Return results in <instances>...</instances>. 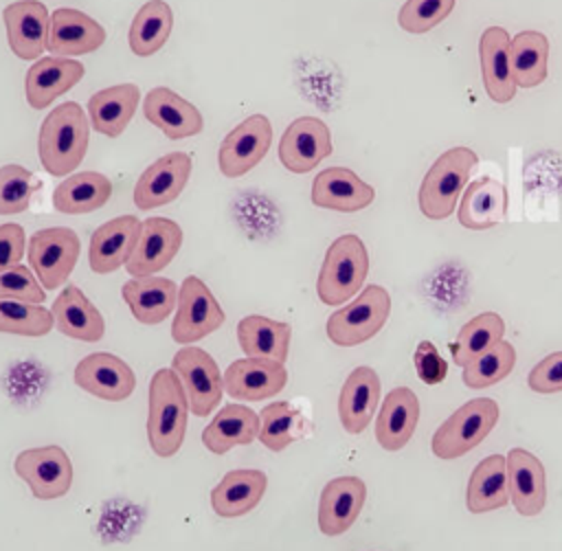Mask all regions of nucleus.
I'll return each mask as SVG.
<instances>
[{"label": "nucleus", "mask_w": 562, "mask_h": 551, "mask_svg": "<svg viewBox=\"0 0 562 551\" xmlns=\"http://www.w3.org/2000/svg\"><path fill=\"white\" fill-rule=\"evenodd\" d=\"M189 400L178 373L169 367L158 369L149 380L147 393V441L156 457H173L187 435Z\"/></svg>", "instance_id": "nucleus-1"}, {"label": "nucleus", "mask_w": 562, "mask_h": 551, "mask_svg": "<svg viewBox=\"0 0 562 551\" xmlns=\"http://www.w3.org/2000/svg\"><path fill=\"white\" fill-rule=\"evenodd\" d=\"M90 125L79 103L64 101L46 114L40 125L37 154L50 176L72 173L86 156Z\"/></svg>", "instance_id": "nucleus-2"}, {"label": "nucleus", "mask_w": 562, "mask_h": 551, "mask_svg": "<svg viewBox=\"0 0 562 551\" xmlns=\"http://www.w3.org/2000/svg\"><path fill=\"white\" fill-rule=\"evenodd\" d=\"M369 272V255L358 235H340L325 252L316 292L325 305H340L360 292Z\"/></svg>", "instance_id": "nucleus-3"}, {"label": "nucleus", "mask_w": 562, "mask_h": 551, "mask_svg": "<svg viewBox=\"0 0 562 551\" xmlns=\"http://www.w3.org/2000/svg\"><path fill=\"white\" fill-rule=\"evenodd\" d=\"M476 165V154L468 147H452L443 151L426 171L419 187V209L430 220H446L463 191L470 171Z\"/></svg>", "instance_id": "nucleus-4"}, {"label": "nucleus", "mask_w": 562, "mask_h": 551, "mask_svg": "<svg viewBox=\"0 0 562 551\" xmlns=\"http://www.w3.org/2000/svg\"><path fill=\"white\" fill-rule=\"evenodd\" d=\"M498 404L476 397L459 406L432 435V452L439 459H457L476 448L496 426Z\"/></svg>", "instance_id": "nucleus-5"}, {"label": "nucleus", "mask_w": 562, "mask_h": 551, "mask_svg": "<svg viewBox=\"0 0 562 551\" xmlns=\"http://www.w3.org/2000/svg\"><path fill=\"white\" fill-rule=\"evenodd\" d=\"M389 312V292L382 285H367L349 305L327 318V336L338 347H356L382 329Z\"/></svg>", "instance_id": "nucleus-6"}, {"label": "nucleus", "mask_w": 562, "mask_h": 551, "mask_svg": "<svg viewBox=\"0 0 562 551\" xmlns=\"http://www.w3.org/2000/svg\"><path fill=\"white\" fill-rule=\"evenodd\" d=\"M226 321V314L209 285L200 277H184L178 288V305L171 323V338L178 345H193L215 329H220Z\"/></svg>", "instance_id": "nucleus-7"}, {"label": "nucleus", "mask_w": 562, "mask_h": 551, "mask_svg": "<svg viewBox=\"0 0 562 551\" xmlns=\"http://www.w3.org/2000/svg\"><path fill=\"white\" fill-rule=\"evenodd\" d=\"M29 266L44 290H57L75 270L81 244L72 228L53 226L35 230L29 239Z\"/></svg>", "instance_id": "nucleus-8"}, {"label": "nucleus", "mask_w": 562, "mask_h": 551, "mask_svg": "<svg viewBox=\"0 0 562 551\" xmlns=\"http://www.w3.org/2000/svg\"><path fill=\"white\" fill-rule=\"evenodd\" d=\"M171 369L187 391L191 413L195 417H209L220 406L224 393V375L211 353L202 347L184 345L173 353Z\"/></svg>", "instance_id": "nucleus-9"}, {"label": "nucleus", "mask_w": 562, "mask_h": 551, "mask_svg": "<svg viewBox=\"0 0 562 551\" xmlns=\"http://www.w3.org/2000/svg\"><path fill=\"white\" fill-rule=\"evenodd\" d=\"M15 474L40 501H55L72 485V461L61 446L26 448L15 457Z\"/></svg>", "instance_id": "nucleus-10"}, {"label": "nucleus", "mask_w": 562, "mask_h": 551, "mask_svg": "<svg viewBox=\"0 0 562 551\" xmlns=\"http://www.w3.org/2000/svg\"><path fill=\"white\" fill-rule=\"evenodd\" d=\"M272 143V123L263 114H252L233 127L217 151L220 171L226 178L248 173L268 154Z\"/></svg>", "instance_id": "nucleus-11"}, {"label": "nucleus", "mask_w": 562, "mask_h": 551, "mask_svg": "<svg viewBox=\"0 0 562 551\" xmlns=\"http://www.w3.org/2000/svg\"><path fill=\"white\" fill-rule=\"evenodd\" d=\"M72 378L79 389L105 402H123L136 389V373L132 367L108 351H97L81 358Z\"/></svg>", "instance_id": "nucleus-12"}, {"label": "nucleus", "mask_w": 562, "mask_h": 551, "mask_svg": "<svg viewBox=\"0 0 562 551\" xmlns=\"http://www.w3.org/2000/svg\"><path fill=\"white\" fill-rule=\"evenodd\" d=\"M331 154L329 127L316 116L294 119L281 140L279 160L292 173H307Z\"/></svg>", "instance_id": "nucleus-13"}, {"label": "nucleus", "mask_w": 562, "mask_h": 551, "mask_svg": "<svg viewBox=\"0 0 562 551\" xmlns=\"http://www.w3.org/2000/svg\"><path fill=\"white\" fill-rule=\"evenodd\" d=\"M191 176V158L184 151H171L154 160L136 180L134 204L140 211L173 202Z\"/></svg>", "instance_id": "nucleus-14"}, {"label": "nucleus", "mask_w": 562, "mask_h": 551, "mask_svg": "<svg viewBox=\"0 0 562 551\" xmlns=\"http://www.w3.org/2000/svg\"><path fill=\"white\" fill-rule=\"evenodd\" d=\"M2 20L7 26L9 48L20 59H37L48 50L50 13L40 0H18L4 7Z\"/></svg>", "instance_id": "nucleus-15"}, {"label": "nucleus", "mask_w": 562, "mask_h": 551, "mask_svg": "<svg viewBox=\"0 0 562 551\" xmlns=\"http://www.w3.org/2000/svg\"><path fill=\"white\" fill-rule=\"evenodd\" d=\"M182 246V228L169 217H149L143 222L138 244L127 259L130 277H154L167 268Z\"/></svg>", "instance_id": "nucleus-16"}, {"label": "nucleus", "mask_w": 562, "mask_h": 551, "mask_svg": "<svg viewBox=\"0 0 562 551\" xmlns=\"http://www.w3.org/2000/svg\"><path fill=\"white\" fill-rule=\"evenodd\" d=\"M288 382L285 364L268 358H241L226 367L224 391L233 400L259 402L283 391Z\"/></svg>", "instance_id": "nucleus-17"}, {"label": "nucleus", "mask_w": 562, "mask_h": 551, "mask_svg": "<svg viewBox=\"0 0 562 551\" xmlns=\"http://www.w3.org/2000/svg\"><path fill=\"white\" fill-rule=\"evenodd\" d=\"M143 222L136 215H119L103 222L90 237L88 261L97 274H110L127 263L132 257Z\"/></svg>", "instance_id": "nucleus-18"}, {"label": "nucleus", "mask_w": 562, "mask_h": 551, "mask_svg": "<svg viewBox=\"0 0 562 551\" xmlns=\"http://www.w3.org/2000/svg\"><path fill=\"white\" fill-rule=\"evenodd\" d=\"M367 485L358 476H336L325 483L318 498V529L334 538L345 533L362 511Z\"/></svg>", "instance_id": "nucleus-19"}, {"label": "nucleus", "mask_w": 562, "mask_h": 551, "mask_svg": "<svg viewBox=\"0 0 562 551\" xmlns=\"http://www.w3.org/2000/svg\"><path fill=\"white\" fill-rule=\"evenodd\" d=\"M505 459L512 505L522 516L540 514L547 505V472L540 459L525 448H512Z\"/></svg>", "instance_id": "nucleus-20"}, {"label": "nucleus", "mask_w": 562, "mask_h": 551, "mask_svg": "<svg viewBox=\"0 0 562 551\" xmlns=\"http://www.w3.org/2000/svg\"><path fill=\"white\" fill-rule=\"evenodd\" d=\"M105 42V29L83 11L59 7L50 13L48 50L55 57H75L97 50Z\"/></svg>", "instance_id": "nucleus-21"}, {"label": "nucleus", "mask_w": 562, "mask_h": 551, "mask_svg": "<svg viewBox=\"0 0 562 551\" xmlns=\"http://www.w3.org/2000/svg\"><path fill=\"white\" fill-rule=\"evenodd\" d=\"M143 112L145 119L171 140L195 136L204 127L200 110L191 101H187L184 97L176 94L165 86L151 88L147 92L143 101Z\"/></svg>", "instance_id": "nucleus-22"}, {"label": "nucleus", "mask_w": 562, "mask_h": 551, "mask_svg": "<svg viewBox=\"0 0 562 551\" xmlns=\"http://www.w3.org/2000/svg\"><path fill=\"white\" fill-rule=\"evenodd\" d=\"M373 198V187L347 167H327L312 182V202L321 209L353 213L369 206Z\"/></svg>", "instance_id": "nucleus-23"}, {"label": "nucleus", "mask_w": 562, "mask_h": 551, "mask_svg": "<svg viewBox=\"0 0 562 551\" xmlns=\"http://www.w3.org/2000/svg\"><path fill=\"white\" fill-rule=\"evenodd\" d=\"M419 421V400L408 386H395L382 400L380 413L375 417V439L389 450H402Z\"/></svg>", "instance_id": "nucleus-24"}, {"label": "nucleus", "mask_w": 562, "mask_h": 551, "mask_svg": "<svg viewBox=\"0 0 562 551\" xmlns=\"http://www.w3.org/2000/svg\"><path fill=\"white\" fill-rule=\"evenodd\" d=\"M380 402V378L371 367H356L338 395V417L349 435H360Z\"/></svg>", "instance_id": "nucleus-25"}, {"label": "nucleus", "mask_w": 562, "mask_h": 551, "mask_svg": "<svg viewBox=\"0 0 562 551\" xmlns=\"http://www.w3.org/2000/svg\"><path fill=\"white\" fill-rule=\"evenodd\" d=\"M268 476L255 468L226 472L211 490V507L220 518H237L252 511L263 498Z\"/></svg>", "instance_id": "nucleus-26"}, {"label": "nucleus", "mask_w": 562, "mask_h": 551, "mask_svg": "<svg viewBox=\"0 0 562 551\" xmlns=\"http://www.w3.org/2000/svg\"><path fill=\"white\" fill-rule=\"evenodd\" d=\"M50 312L57 331L68 338L81 342H99L105 334V321L101 312L88 301L79 285L68 283L55 299Z\"/></svg>", "instance_id": "nucleus-27"}, {"label": "nucleus", "mask_w": 562, "mask_h": 551, "mask_svg": "<svg viewBox=\"0 0 562 551\" xmlns=\"http://www.w3.org/2000/svg\"><path fill=\"white\" fill-rule=\"evenodd\" d=\"M83 64L68 57H44L37 59L24 79V92L31 108L42 110L59 94L68 92L83 77Z\"/></svg>", "instance_id": "nucleus-28"}, {"label": "nucleus", "mask_w": 562, "mask_h": 551, "mask_svg": "<svg viewBox=\"0 0 562 551\" xmlns=\"http://www.w3.org/2000/svg\"><path fill=\"white\" fill-rule=\"evenodd\" d=\"M123 301L143 325H158L178 305V285L165 277H132L123 283Z\"/></svg>", "instance_id": "nucleus-29"}, {"label": "nucleus", "mask_w": 562, "mask_h": 551, "mask_svg": "<svg viewBox=\"0 0 562 551\" xmlns=\"http://www.w3.org/2000/svg\"><path fill=\"white\" fill-rule=\"evenodd\" d=\"M509 46L512 40L505 29L490 26L483 31L479 42V57H481V72L483 86L492 101L507 103L516 94V81L512 77L509 66Z\"/></svg>", "instance_id": "nucleus-30"}, {"label": "nucleus", "mask_w": 562, "mask_h": 551, "mask_svg": "<svg viewBox=\"0 0 562 551\" xmlns=\"http://www.w3.org/2000/svg\"><path fill=\"white\" fill-rule=\"evenodd\" d=\"M138 101L140 90L136 83H119L94 92L88 101V116L92 127L110 138L121 136L132 121Z\"/></svg>", "instance_id": "nucleus-31"}, {"label": "nucleus", "mask_w": 562, "mask_h": 551, "mask_svg": "<svg viewBox=\"0 0 562 551\" xmlns=\"http://www.w3.org/2000/svg\"><path fill=\"white\" fill-rule=\"evenodd\" d=\"M259 435V413L244 404H226L202 430V443L213 454H224L235 446H248Z\"/></svg>", "instance_id": "nucleus-32"}, {"label": "nucleus", "mask_w": 562, "mask_h": 551, "mask_svg": "<svg viewBox=\"0 0 562 551\" xmlns=\"http://www.w3.org/2000/svg\"><path fill=\"white\" fill-rule=\"evenodd\" d=\"M292 327L288 323L250 314L237 323V342L248 358H268L285 364Z\"/></svg>", "instance_id": "nucleus-33"}, {"label": "nucleus", "mask_w": 562, "mask_h": 551, "mask_svg": "<svg viewBox=\"0 0 562 551\" xmlns=\"http://www.w3.org/2000/svg\"><path fill=\"white\" fill-rule=\"evenodd\" d=\"M112 182L99 171H79L61 180L53 191V206L66 215L92 213L108 204Z\"/></svg>", "instance_id": "nucleus-34"}, {"label": "nucleus", "mask_w": 562, "mask_h": 551, "mask_svg": "<svg viewBox=\"0 0 562 551\" xmlns=\"http://www.w3.org/2000/svg\"><path fill=\"white\" fill-rule=\"evenodd\" d=\"M507 211V191L498 180L479 178L474 180L459 204V224L470 230L492 228L503 222Z\"/></svg>", "instance_id": "nucleus-35"}, {"label": "nucleus", "mask_w": 562, "mask_h": 551, "mask_svg": "<svg viewBox=\"0 0 562 551\" xmlns=\"http://www.w3.org/2000/svg\"><path fill=\"white\" fill-rule=\"evenodd\" d=\"M507 501V459L503 454H490L470 474L465 505L472 514H485L505 507Z\"/></svg>", "instance_id": "nucleus-36"}, {"label": "nucleus", "mask_w": 562, "mask_h": 551, "mask_svg": "<svg viewBox=\"0 0 562 551\" xmlns=\"http://www.w3.org/2000/svg\"><path fill=\"white\" fill-rule=\"evenodd\" d=\"M173 13L165 0L145 2L132 20L127 42L134 55L149 57L158 53L171 35Z\"/></svg>", "instance_id": "nucleus-37"}, {"label": "nucleus", "mask_w": 562, "mask_h": 551, "mask_svg": "<svg viewBox=\"0 0 562 551\" xmlns=\"http://www.w3.org/2000/svg\"><path fill=\"white\" fill-rule=\"evenodd\" d=\"M549 40L538 31H522L512 37L509 66L516 86L536 88L547 79Z\"/></svg>", "instance_id": "nucleus-38"}, {"label": "nucleus", "mask_w": 562, "mask_h": 551, "mask_svg": "<svg viewBox=\"0 0 562 551\" xmlns=\"http://www.w3.org/2000/svg\"><path fill=\"white\" fill-rule=\"evenodd\" d=\"M505 323L496 312H483L468 321L454 342H452V360L459 367H465L481 353H485L490 347H494L498 340H503Z\"/></svg>", "instance_id": "nucleus-39"}, {"label": "nucleus", "mask_w": 562, "mask_h": 551, "mask_svg": "<svg viewBox=\"0 0 562 551\" xmlns=\"http://www.w3.org/2000/svg\"><path fill=\"white\" fill-rule=\"evenodd\" d=\"M301 430V413L288 402L266 404L259 413L257 439L272 452L285 450Z\"/></svg>", "instance_id": "nucleus-40"}, {"label": "nucleus", "mask_w": 562, "mask_h": 551, "mask_svg": "<svg viewBox=\"0 0 562 551\" xmlns=\"http://www.w3.org/2000/svg\"><path fill=\"white\" fill-rule=\"evenodd\" d=\"M516 364V349L507 340H498L485 353L468 362L461 371V380L470 389H485L512 373Z\"/></svg>", "instance_id": "nucleus-41"}, {"label": "nucleus", "mask_w": 562, "mask_h": 551, "mask_svg": "<svg viewBox=\"0 0 562 551\" xmlns=\"http://www.w3.org/2000/svg\"><path fill=\"white\" fill-rule=\"evenodd\" d=\"M55 327L53 312L44 305L0 299V331L40 338Z\"/></svg>", "instance_id": "nucleus-42"}, {"label": "nucleus", "mask_w": 562, "mask_h": 551, "mask_svg": "<svg viewBox=\"0 0 562 551\" xmlns=\"http://www.w3.org/2000/svg\"><path fill=\"white\" fill-rule=\"evenodd\" d=\"M37 189V178L22 165L0 167V215L22 213L29 209Z\"/></svg>", "instance_id": "nucleus-43"}, {"label": "nucleus", "mask_w": 562, "mask_h": 551, "mask_svg": "<svg viewBox=\"0 0 562 551\" xmlns=\"http://www.w3.org/2000/svg\"><path fill=\"white\" fill-rule=\"evenodd\" d=\"M454 9V0H406L397 13V24L408 33H426L443 22Z\"/></svg>", "instance_id": "nucleus-44"}, {"label": "nucleus", "mask_w": 562, "mask_h": 551, "mask_svg": "<svg viewBox=\"0 0 562 551\" xmlns=\"http://www.w3.org/2000/svg\"><path fill=\"white\" fill-rule=\"evenodd\" d=\"M0 299L42 305L46 294L35 272L29 266L18 263L7 270H0Z\"/></svg>", "instance_id": "nucleus-45"}, {"label": "nucleus", "mask_w": 562, "mask_h": 551, "mask_svg": "<svg viewBox=\"0 0 562 551\" xmlns=\"http://www.w3.org/2000/svg\"><path fill=\"white\" fill-rule=\"evenodd\" d=\"M527 384L536 393H560L562 391V351H553L542 358L529 373Z\"/></svg>", "instance_id": "nucleus-46"}, {"label": "nucleus", "mask_w": 562, "mask_h": 551, "mask_svg": "<svg viewBox=\"0 0 562 551\" xmlns=\"http://www.w3.org/2000/svg\"><path fill=\"white\" fill-rule=\"evenodd\" d=\"M415 369L426 384H439L446 378V362L430 340H422L415 349Z\"/></svg>", "instance_id": "nucleus-47"}, {"label": "nucleus", "mask_w": 562, "mask_h": 551, "mask_svg": "<svg viewBox=\"0 0 562 551\" xmlns=\"http://www.w3.org/2000/svg\"><path fill=\"white\" fill-rule=\"evenodd\" d=\"M26 250V235L20 224H0V270L18 266Z\"/></svg>", "instance_id": "nucleus-48"}]
</instances>
